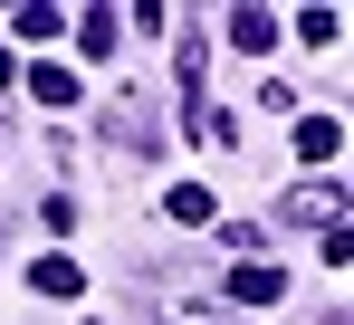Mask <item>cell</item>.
<instances>
[{
    "mask_svg": "<svg viewBox=\"0 0 354 325\" xmlns=\"http://www.w3.org/2000/svg\"><path fill=\"white\" fill-rule=\"evenodd\" d=\"M221 287H230L239 306H278V287H288V268H268V259H239V268L221 277Z\"/></svg>",
    "mask_w": 354,
    "mask_h": 325,
    "instance_id": "cell-1",
    "label": "cell"
},
{
    "mask_svg": "<svg viewBox=\"0 0 354 325\" xmlns=\"http://www.w3.org/2000/svg\"><path fill=\"white\" fill-rule=\"evenodd\" d=\"M29 96H39L48 115H67V106H77V67H58V57H48V67H29Z\"/></svg>",
    "mask_w": 354,
    "mask_h": 325,
    "instance_id": "cell-2",
    "label": "cell"
},
{
    "mask_svg": "<svg viewBox=\"0 0 354 325\" xmlns=\"http://www.w3.org/2000/svg\"><path fill=\"white\" fill-rule=\"evenodd\" d=\"M29 287H39V297H77V287H86V268H77L67 249H48V259L29 268Z\"/></svg>",
    "mask_w": 354,
    "mask_h": 325,
    "instance_id": "cell-3",
    "label": "cell"
},
{
    "mask_svg": "<svg viewBox=\"0 0 354 325\" xmlns=\"http://www.w3.org/2000/svg\"><path fill=\"white\" fill-rule=\"evenodd\" d=\"M335 144H345L335 115H306V124H297V162H335Z\"/></svg>",
    "mask_w": 354,
    "mask_h": 325,
    "instance_id": "cell-4",
    "label": "cell"
},
{
    "mask_svg": "<svg viewBox=\"0 0 354 325\" xmlns=\"http://www.w3.org/2000/svg\"><path fill=\"white\" fill-rule=\"evenodd\" d=\"M201 67H211V48L182 39V48H173V77H182V106H192V115H201Z\"/></svg>",
    "mask_w": 354,
    "mask_h": 325,
    "instance_id": "cell-5",
    "label": "cell"
},
{
    "mask_svg": "<svg viewBox=\"0 0 354 325\" xmlns=\"http://www.w3.org/2000/svg\"><path fill=\"white\" fill-rule=\"evenodd\" d=\"M297 39H306V48H335V39H345V10H297Z\"/></svg>",
    "mask_w": 354,
    "mask_h": 325,
    "instance_id": "cell-6",
    "label": "cell"
},
{
    "mask_svg": "<svg viewBox=\"0 0 354 325\" xmlns=\"http://www.w3.org/2000/svg\"><path fill=\"white\" fill-rule=\"evenodd\" d=\"M268 39H278L268 10H230V48H268Z\"/></svg>",
    "mask_w": 354,
    "mask_h": 325,
    "instance_id": "cell-7",
    "label": "cell"
},
{
    "mask_svg": "<svg viewBox=\"0 0 354 325\" xmlns=\"http://www.w3.org/2000/svg\"><path fill=\"white\" fill-rule=\"evenodd\" d=\"M10 29H19V39H58L67 19H58V10H48V0H29V10H10Z\"/></svg>",
    "mask_w": 354,
    "mask_h": 325,
    "instance_id": "cell-8",
    "label": "cell"
},
{
    "mask_svg": "<svg viewBox=\"0 0 354 325\" xmlns=\"http://www.w3.org/2000/svg\"><path fill=\"white\" fill-rule=\"evenodd\" d=\"M77 48H86V57L115 48V10H86V19H77Z\"/></svg>",
    "mask_w": 354,
    "mask_h": 325,
    "instance_id": "cell-9",
    "label": "cell"
},
{
    "mask_svg": "<svg viewBox=\"0 0 354 325\" xmlns=\"http://www.w3.org/2000/svg\"><path fill=\"white\" fill-rule=\"evenodd\" d=\"M173 220H182V230H201V220H211V192H201V182H173Z\"/></svg>",
    "mask_w": 354,
    "mask_h": 325,
    "instance_id": "cell-10",
    "label": "cell"
},
{
    "mask_svg": "<svg viewBox=\"0 0 354 325\" xmlns=\"http://www.w3.org/2000/svg\"><path fill=\"white\" fill-rule=\"evenodd\" d=\"M39 220H48V239H77V220H86V211H77V201L58 192V201H39Z\"/></svg>",
    "mask_w": 354,
    "mask_h": 325,
    "instance_id": "cell-11",
    "label": "cell"
}]
</instances>
